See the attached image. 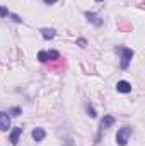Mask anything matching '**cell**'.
Returning a JSON list of instances; mask_svg holds the SVG:
<instances>
[{
  "label": "cell",
  "instance_id": "cell-1",
  "mask_svg": "<svg viewBox=\"0 0 145 146\" xmlns=\"http://www.w3.org/2000/svg\"><path fill=\"white\" fill-rule=\"evenodd\" d=\"M130 138H132V127L130 126H123L121 129H118V133H116V143L119 146H126L128 141H130Z\"/></svg>",
  "mask_w": 145,
  "mask_h": 146
},
{
  "label": "cell",
  "instance_id": "cell-2",
  "mask_svg": "<svg viewBox=\"0 0 145 146\" xmlns=\"http://www.w3.org/2000/svg\"><path fill=\"white\" fill-rule=\"evenodd\" d=\"M116 51L121 53V63H119V66H121L123 70H126L128 65H130V61H132V58H133V54H135L133 49H130V48H123V46H118Z\"/></svg>",
  "mask_w": 145,
  "mask_h": 146
},
{
  "label": "cell",
  "instance_id": "cell-3",
  "mask_svg": "<svg viewBox=\"0 0 145 146\" xmlns=\"http://www.w3.org/2000/svg\"><path fill=\"white\" fill-rule=\"evenodd\" d=\"M38 60L41 61V63H48V61H56V60H60V53L58 51H39L38 53Z\"/></svg>",
  "mask_w": 145,
  "mask_h": 146
},
{
  "label": "cell",
  "instance_id": "cell-4",
  "mask_svg": "<svg viewBox=\"0 0 145 146\" xmlns=\"http://www.w3.org/2000/svg\"><path fill=\"white\" fill-rule=\"evenodd\" d=\"M114 121H116V119H114L113 115H104V117H103L101 126H99V136H97V141H99V138H101V133L106 131V129H109V127L114 124Z\"/></svg>",
  "mask_w": 145,
  "mask_h": 146
},
{
  "label": "cell",
  "instance_id": "cell-5",
  "mask_svg": "<svg viewBox=\"0 0 145 146\" xmlns=\"http://www.w3.org/2000/svg\"><path fill=\"white\" fill-rule=\"evenodd\" d=\"M85 19H87L91 24H94L96 27H101V26L104 24V21H103L97 14H94V12H85Z\"/></svg>",
  "mask_w": 145,
  "mask_h": 146
},
{
  "label": "cell",
  "instance_id": "cell-6",
  "mask_svg": "<svg viewBox=\"0 0 145 146\" xmlns=\"http://www.w3.org/2000/svg\"><path fill=\"white\" fill-rule=\"evenodd\" d=\"M116 90H118L119 94H130V92H132V83L126 82V80H119V82L116 83Z\"/></svg>",
  "mask_w": 145,
  "mask_h": 146
},
{
  "label": "cell",
  "instance_id": "cell-7",
  "mask_svg": "<svg viewBox=\"0 0 145 146\" xmlns=\"http://www.w3.org/2000/svg\"><path fill=\"white\" fill-rule=\"evenodd\" d=\"M10 127V117L7 112H0V131H9Z\"/></svg>",
  "mask_w": 145,
  "mask_h": 146
},
{
  "label": "cell",
  "instance_id": "cell-8",
  "mask_svg": "<svg viewBox=\"0 0 145 146\" xmlns=\"http://www.w3.org/2000/svg\"><path fill=\"white\" fill-rule=\"evenodd\" d=\"M22 134V127H14L12 129V133H10V143L15 146L19 143V136Z\"/></svg>",
  "mask_w": 145,
  "mask_h": 146
},
{
  "label": "cell",
  "instance_id": "cell-9",
  "mask_svg": "<svg viewBox=\"0 0 145 146\" xmlns=\"http://www.w3.org/2000/svg\"><path fill=\"white\" fill-rule=\"evenodd\" d=\"M44 136H46V131L43 129V127H36V129H33V139L34 141H43L44 139Z\"/></svg>",
  "mask_w": 145,
  "mask_h": 146
},
{
  "label": "cell",
  "instance_id": "cell-10",
  "mask_svg": "<svg viewBox=\"0 0 145 146\" xmlns=\"http://www.w3.org/2000/svg\"><path fill=\"white\" fill-rule=\"evenodd\" d=\"M41 34L44 39H53V37L56 36V31L55 29H50V27H43L41 29Z\"/></svg>",
  "mask_w": 145,
  "mask_h": 146
},
{
  "label": "cell",
  "instance_id": "cell-11",
  "mask_svg": "<svg viewBox=\"0 0 145 146\" xmlns=\"http://www.w3.org/2000/svg\"><path fill=\"white\" fill-rule=\"evenodd\" d=\"M9 117H17V115H21L22 114V109L21 107H12V109H9Z\"/></svg>",
  "mask_w": 145,
  "mask_h": 146
},
{
  "label": "cell",
  "instance_id": "cell-12",
  "mask_svg": "<svg viewBox=\"0 0 145 146\" xmlns=\"http://www.w3.org/2000/svg\"><path fill=\"white\" fill-rule=\"evenodd\" d=\"M85 109H87V115H91L92 119H94V117H97V114H96V109H94L91 104H87V106H85Z\"/></svg>",
  "mask_w": 145,
  "mask_h": 146
},
{
  "label": "cell",
  "instance_id": "cell-13",
  "mask_svg": "<svg viewBox=\"0 0 145 146\" xmlns=\"http://www.w3.org/2000/svg\"><path fill=\"white\" fill-rule=\"evenodd\" d=\"M9 15H10V10L5 7H0V17H9Z\"/></svg>",
  "mask_w": 145,
  "mask_h": 146
},
{
  "label": "cell",
  "instance_id": "cell-14",
  "mask_svg": "<svg viewBox=\"0 0 145 146\" xmlns=\"http://www.w3.org/2000/svg\"><path fill=\"white\" fill-rule=\"evenodd\" d=\"M77 44H79L80 48H85V46H87V41H85V39H79V41H77Z\"/></svg>",
  "mask_w": 145,
  "mask_h": 146
},
{
  "label": "cell",
  "instance_id": "cell-15",
  "mask_svg": "<svg viewBox=\"0 0 145 146\" xmlns=\"http://www.w3.org/2000/svg\"><path fill=\"white\" fill-rule=\"evenodd\" d=\"M43 2H44L46 5H53V3H56L58 0H43Z\"/></svg>",
  "mask_w": 145,
  "mask_h": 146
},
{
  "label": "cell",
  "instance_id": "cell-16",
  "mask_svg": "<svg viewBox=\"0 0 145 146\" xmlns=\"http://www.w3.org/2000/svg\"><path fill=\"white\" fill-rule=\"evenodd\" d=\"M96 2H103V0H96Z\"/></svg>",
  "mask_w": 145,
  "mask_h": 146
}]
</instances>
